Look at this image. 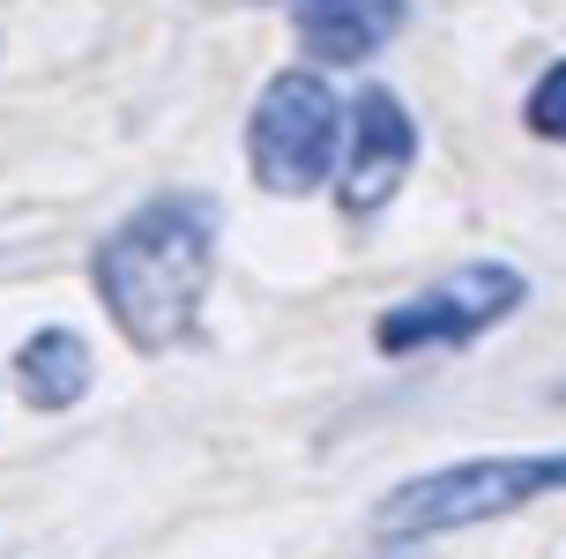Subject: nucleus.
I'll return each mask as SVG.
<instances>
[{"mask_svg":"<svg viewBox=\"0 0 566 559\" xmlns=\"http://www.w3.org/2000/svg\"><path fill=\"white\" fill-rule=\"evenodd\" d=\"M90 283L135 351L187 343L217 283V209L195 195H157L97 239Z\"/></svg>","mask_w":566,"mask_h":559,"instance_id":"nucleus-1","label":"nucleus"},{"mask_svg":"<svg viewBox=\"0 0 566 559\" xmlns=\"http://www.w3.org/2000/svg\"><path fill=\"white\" fill-rule=\"evenodd\" d=\"M418 165V120L402 105L396 90H358L350 112H343V157H336V201L350 217H373L388 209L396 187L410 179Z\"/></svg>","mask_w":566,"mask_h":559,"instance_id":"nucleus-5","label":"nucleus"},{"mask_svg":"<svg viewBox=\"0 0 566 559\" xmlns=\"http://www.w3.org/2000/svg\"><path fill=\"white\" fill-rule=\"evenodd\" d=\"M402 8H410V0H291V23H298L313 60L350 68V60H373L396 38Z\"/></svg>","mask_w":566,"mask_h":559,"instance_id":"nucleus-6","label":"nucleus"},{"mask_svg":"<svg viewBox=\"0 0 566 559\" xmlns=\"http://www.w3.org/2000/svg\"><path fill=\"white\" fill-rule=\"evenodd\" d=\"M530 299V283L522 269L507 261H462L448 277H432L424 291H410L402 307H388L373 321V343L388 351V359H418V351H462V343H478L507 321L514 307Z\"/></svg>","mask_w":566,"mask_h":559,"instance_id":"nucleus-4","label":"nucleus"},{"mask_svg":"<svg viewBox=\"0 0 566 559\" xmlns=\"http://www.w3.org/2000/svg\"><path fill=\"white\" fill-rule=\"evenodd\" d=\"M522 120H530V135H537V142H566V60H552V68L537 75Z\"/></svg>","mask_w":566,"mask_h":559,"instance_id":"nucleus-8","label":"nucleus"},{"mask_svg":"<svg viewBox=\"0 0 566 559\" xmlns=\"http://www.w3.org/2000/svg\"><path fill=\"white\" fill-rule=\"evenodd\" d=\"M343 157V105L336 83H321L313 68H283L247 112V165L269 195H313L336 179Z\"/></svg>","mask_w":566,"mask_h":559,"instance_id":"nucleus-3","label":"nucleus"},{"mask_svg":"<svg viewBox=\"0 0 566 559\" xmlns=\"http://www.w3.org/2000/svg\"><path fill=\"white\" fill-rule=\"evenodd\" d=\"M544 493H566V447L559 455H470V463H448V470L402 477L396 493L380 500L373 530L380 537H448V530L500 522V515L544 500Z\"/></svg>","mask_w":566,"mask_h":559,"instance_id":"nucleus-2","label":"nucleus"},{"mask_svg":"<svg viewBox=\"0 0 566 559\" xmlns=\"http://www.w3.org/2000/svg\"><path fill=\"white\" fill-rule=\"evenodd\" d=\"M15 381H23L30 411H75L90 395V343L75 329H38L15 351Z\"/></svg>","mask_w":566,"mask_h":559,"instance_id":"nucleus-7","label":"nucleus"}]
</instances>
